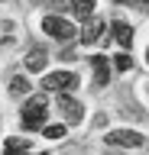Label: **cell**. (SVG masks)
Returning <instances> with one entry per match:
<instances>
[{
	"label": "cell",
	"instance_id": "1",
	"mask_svg": "<svg viewBox=\"0 0 149 155\" xmlns=\"http://www.w3.org/2000/svg\"><path fill=\"white\" fill-rule=\"evenodd\" d=\"M46 113H49V104H46V97H29L26 104H23V129H42L46 123Z\"/></svg>",
	"mask_w": 149,
	"mask_h": 155
},
{
	"label": "cell",
	"instance_id": "2",
	"mask_svg": "<svg viewBox=\"0 0 149 155\" xmlns=\"http://www.w3.org/2000/svg\"><path fill=\"white\" fill-rule=\"evenodd\" d=\"M42 32L52 39H62V42H68V39H75V26H71L65 16H42Z\"/></svg>",
	"mask_w": 149,
	"mask_h": 155
},
{
	"label": "cell",
	"instance_id": "3",
	"mask_svg": "<svg viewBox=\"0 0 149 155\" xmlns=\"http://www.w3.org/2000/svg\"><path fill=\"white\" fill-rule=\"evenodd\" d=\"M107 145H123V149H146V136L143 133H133V129H113V133L104 136Z\"/></svg>",
	"mask_w": 149,
	"mask_h": 155
},
{
	"label": "cell",
	"instance_id": "4",
	"mask_svg": "<svg viewBox=\"0 0 149 155\" xmlns=\"http://www.w3.org/2000/svg\"><path fill=\"white\" fill-rule=\"evenodd\" d=\"M59 110H62V116H65V123H68V126H75V123L84 120V107H81V100H78V97H71L68 91H62Z\"/></svg>",
	"mask_w": 149,
	"mask_h": 155
},
{
	"label": "cell",
	"instance_id": "5",
	"mask_svg": "<svg viewBox=\"0 0 149 155\" xmlns=\"http://www.w3.org/2000/svg\"><path fill=\"white\" fill-rule=\"evenodd\" d=\"M78 87V74L71 71H52L42 78V91H75Z\"/></svg>",
	"mask_w": 149,
	"mask_h": 155
},
{
	"label": "cell",
	"instance_id": "6",
	"mask_svg": "<svg viewBox=\"0 0 149 155\" xmlns=\"http://www.w3.org/2000/svg\"><path fill=\"white\" fill-rule=\"evenodd\" d=\"M100 36H104V19L88 16V19H84V26H81V36H78V39L84 42V45H94Z\"/></svg>",
	"mask_w": 149,
	"mask_h": 155
},
{
	"label": "cell",
	"instance_id": "7",
	"mask_svg": "<svg viewBox=\"0 0 149 155\" xmlns=\"http://www.w3.org/2000/svg\"><path fill=\"white\" fill-rule=\"evenodd\" d=\"M91 68H94V81H97V87H104L110 81V65H107V58L104 55H94L91 58Z\"/></svg>",
	"mask_w": 149,
	"mask_h": 155
},
{
	"label": "cell",
	"instance_id": "8",
	"mask_svg": "<svg viewBox=\"0 0 149 155\" xmlns=\"http://www.w3.org/2000/svg\"><path fill=\"white\" fill-rule=\"evenodd\" d=\"M46 65H49V52H46V48H29V55H26V71H42Z\"/></svg>",
	"mask_w": 149,
	"mask_h": 155
},
{
	"label": "cell",
	"instance_id": "9",
	"mask_svg": "<svg viewBox=\"0 0 149 155\" xmlns=\"http://www.w3.org/2000/svg\"><path fill=\"white\" fill-rule=\"evenodd\" d=\"M113 39H117L123 48H130V42H133V26L123 23V19H117V23H113Z\"/></svg>",
	"mask_w": 149,
	"mask_h": 155
},
{
	"label": "cell",
	"instance_id": "10",
	"mask_svg": "<svg viewBox=\"0 0 149 155\" xmlns=\"http://www.w3.org/2000/svg\"><path fill=\"white\" fill-rule=\"evenodd\" d=\"M94 3H97V0H75V3H71V10H75V16L88 19L91 13H94Z\"/></svg>",
	"mask_w": 149,
	"mask_h": 155
},
{
	"label": "cell",
	"instance_id": "11",
	"mask_svg": "<svg viewBox=\"0 0 149 155\" xmlns=\"http://www.w3.org/2000/svg\"><path fill=\"white\" fill-rule=\"evenodd\" d=\"M32 145L26 142V139H16V136H10L7 142H3V152H29Z\"/></svg>",
	"mask_w": 149,
	"mask_h": 155
},
{
	"label": "cell",
	"instance_id": "12",
	"mask_svg": "<svg viewBox=\"0 0 149 155\" xmlns=\"http://www.w3.org/2000/svg\"><path fill=\"white\" fill-rule=\"evenodd\" d=\"M10 94H13V97L29 94V81H26V78H10Z\"/></svg>",
	"mask_w": 149,
	"mask_h": 155
},
{
	"label": "cell",
	"instance_id": "13",
	"mask_svg": "<svg viewBox=\"0 0 149 155\" xmlns=\"http://www.w3.org/2000/svg\"><path fill=\"white\" fill-rule=\"evenodd\" d=\"M42 136H46V139H62V136H65V126H62V123L42 126Z\"/></svg>",
	"mask_w": 149,
	"mask_h": 155
},
{
	"label": "cell",
	"instance_id": "14",
	"mask_svg": "<svg viewBox=\"0 0 149 155\" xmlns=\"http://www.w3.org/2000/svg\"><path fill=\"white\" fill-rule=\"evenodd\" d=\"M113 68H117V71H130V68H133V58L130 55H117L113 58Z\"/></svg>",
	"mask_w": 149,
	"mask_h": 155
},
{
	"label": "cell",
	"instance_id": "15",
	"mask_svg": "<svg viewBox=\"0 0 149 155\" xmlns=\"http://www.w3.org/2000/svg\"><path fill=\"white\" fill-rule=\"evenodd\" d=\"M120 3H127V7H136V10H146V13H149V0H120Z\"/></svg>",
	"mask_w": 149,
	"mask_h": 155
},
{
	"label": "cell",
	"instance_id": "16",
	"mask_svg": "<svg viewBox=\"0 0 149 155\" xmlns=\"http://www.w3.org/2000/svg\"><path fill=\"white\" fill-rule=\"evenodd\" d=\"M52 3H55L59 10H71V3H75V0H52Z\"/></svg>",
	"mask_w": 149,
	"mask_h": 155
},
{
	"label": "cell",
	"instance_id": "17",
	"mask_svg": "<svg viewBox=\"0 0 149 155\" xmlns=\"http://www.w3.org/2000/svg\"><path fill=\"white\" fill-rule=\"evenodd\" d=\"M146 61H149V52H146Z\"/></svg>",
	"mask_w": 149,
	"mask_h": 155
}]
</instances>
